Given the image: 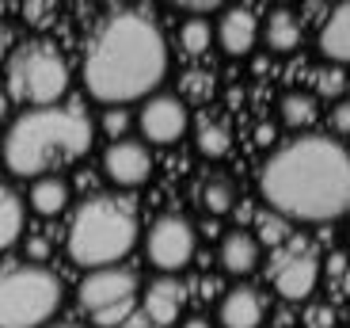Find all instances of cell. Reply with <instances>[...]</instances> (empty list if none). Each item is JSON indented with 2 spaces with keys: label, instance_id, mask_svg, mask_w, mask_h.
Listing matches in <instances>:
<instances>
[{
  "label": "cell",
  "instance_id": "1",
  "mask_svg": "<svg viewBox=\"0 0 350 328\" xmlns=\"http://www.w3.org/2000/svg\"><path fill=\"white\" fill-rule=\"evenodd\" d=\"M259 195L282 222H335L350 206V153L339 138L297 134L274 145L259 172Z\"/></svg>",
  "mask_w": 350,
  "mask_h": 328
},
{
  "label": "cell",
  "instance_id": "2",
  "mask_svg": "<svg viewBox=\"0 0 350 328\" xmlns=\"http://www.w3.org/2000/svg\"><path fill=\"white\" fill-rule=\"evenodd\" d=\"M167 77V42L145 12H114L84 50V88L107 107L157 96Z\"/></svg>",
  "mask_w": 350,
  "mask_h": 328
},
{
  "label": "cell",
  "instance_id": "3",
  "mask_svg": "<svg viewBox=\"0 0 350 328\" xmlns=\"http://www.w3.org/2000/svg\"><path fill=\"white\" fill-rule=\"evenodd\" d=\"M92 138L96 130L77 107H31L8 126L0 142V157H4V168L19 179L57 176V168L88 157Z\"/></svg>",
  "mask_w": 350,
  "mask_h": 328
},
{
  "label": "cell",
  "instance_id": "4",
  "mask_svg": "<svg viewBox=\"0 0 350 328\" xmlns=\"http://www.w3.org/2000/svg\"><path fill=\"white\" fill-rule=\"evenodd\" d=\"M137 244V214L126 199L114 195H92L77 206L65 233V252L72 264L96 271V267H114L130 256Z\"/></svg>",
  "mask_w": 350,
  "mask_h": 328
},
{
  "label": "cell",
  "instance_id": "5",
  "mask_svg": "<svg viewBox=\"0 0 350 328\" xmlns=\"http://www.w3.org/2000/svg\"><path fill=\"white\" fill-rule=\"evenodd\" d=\"M65 286L46 264L0 267V328H46L62 310Z\"/></svg>",
  "mask_w": 350,
  "mask_h": 328
},
{
  "label": "cell",
  "instance_id": "6",
  "mask_svg": "<svg viewBox=\"0 0 350 328\" xmlns=\"http://www.w3.org/2000/svg\"><path fill=\"white\" fill-rule=\"evenodd\" d=\"M8 99L31 107H53L69 92V62L46 38H31L8 53Z\"/></svg>",
  "mask_w": 350,
  "mask_h": 328
},
{
  "label": "cell",
  "instance_id": "7",
  "mask_svg": "<svg viewBox=\"0 0 350 328\" xmlns=\"http://www.w3.org/2000/svg\"><path fill=\"white\" fill-rule=\"evenodd\" d=\"M77 302L88 317L103 328H114L130 317L133 302H137V275L130 267H96L80 279Z\"/></svg>",
  "mask_w": 350,
  "mask_h": 328
},
{
  "label": "cell",
  "instance_id": "8",
  "mask_svg": "<svg viewBox=\"0 0 350 328\" xmlns=\"http://www.w3.org/2000/svg\"><path fill=\"white\" fill-rule=\"evenodd\" d=\"M194 252H198V233L179 214H160L157 222L149 225V233H145V256L164 275L183 271L194 260Z\"/></svg>",
  "mask_w": 350,
  "mask_h": 328
},
{
  "label": "cell",
  "instance_id": "9",
  "mask_svg": "<svg viewBox=\"0 0 350 328\" xmlns=\"http://www.w3.org/2000/svg\"><path fill=\"white\" fill-rule=\"evenodd\" d=\"M267 275H271V286L286 302H301L320 283V260L305 240H282L271 267H267Z\"/></svg>",
  "mask_w": 350,
  "mask_h": 328
},
{
  "label": "cell",
  "instance_id": "10",
  "mask_svg": "<svg viewBox=\"0 0 350 328\" xmlns=\"http://www.w3.org/2000/svg\"><path fill=\"white\" fill-rule=\"evenodd\" d=\"M141 142L145 145H175L183 142V134L191 130V107L172 92H157L141 107Z\"/></svg>",
  "mask_w": 350,
  "mask_h": 328
},
{
  "label": "cell",
  "instance_id": "11",
  "mask_svg": "<svg viewBox=\"0 0 350 328\" xmlns=\"http://www.w3.org/2000/svg\"><path fill=\"white\" fill-rule=\"evenodd\" d=\"M99 164H103V176L114 187H126V191L149 184V176H152V153L137 138H118V142H111L103 149Z\"/></svg>",
  "mask_w": 350,
  "mask_h": 328
},
{
  "label": "cell",
  "instance_id": "12",
  "mask_svg": "<svg viewBox=\"0 0 350 328\" xmlns=\"http://www.w3.org/2000/svg\"><path fill=\"white\" fill-rule=\"evenodd\" d=\"M213 42L228 53V58H244L259 42V19L252 8H225L213 27Z\"/></svg>",
  "mask_w": 350,
  "mask_h": 328
},
{
  "label": "cell",
  "instance_id": "13",
  "mask_svg": "<svg viewBox=\"0 0 350 328\" xmlns=\"http://www.w3.org/2000/svg\"><path fill=\"white\" fill-rule=\"evenodd\" d=\"M262 317H267V305H262V294L255 286H232L217 305L221 328H259Z\"/></svg>",
  "mask_w": 350,
  "mask_h": 328
},
{
  "label": "cell",
  "instance_id": "14",
  "mask_svg": "<svg viewBox=\"0 0 350 328\" xmlns=\"http://www.w3.org/2000/svg\"><path fill=\"white\" fill-rule=\"evenodd\" d=\"M259 260H262V244L255 240V233H247V229H228L225 237H221V244H217V264L225 267L228 275H237V279L252 275L255 267H259Z\"/></svg>",
  "mask_w": 350,
  "mask_h": 328
},
{
  "label": "cell",
  "instance_id": "15",
  "mask_svg": "<svg viewBox=\"0 0 350 328\" xmlns=\"http://www.w3.org/2000/svg\"><path fill=\"white\" fill-rule=\"evenodd\" d=\"M183 302H187V290H183V283L172 279V275H160L145 286V317L160 328L175 325V317L183 313Z\"/></svg>",
  "mask_w": 350,
  "mask_h": 328
},
{
  "label": "cell",
  "instance_id": "16",
  "mask_svg": "<svg viewBox=\"0 0 350 328\" xmlns=\"http://www.w3.org/2000/svg\"><path fill=\"white\" fill-rule=\"evenodd\" d=\"M69 199H72V187L65 176H38L31 179V191H27V206L38 218H57L69 206Z\"/></svg>",
  "mask_w": 350,
  "mask_h": 328
},
{
  "label": "cell",
  "instance_id": "17",
  "mask_svg": "<svg viewBox=\"0 0 350 328\" xmlns=\"http://www.w3.org/2000/svg\"><path fill=\"white\" fill-rule=\"evenodd\" d=\"M316 50L324 62H335V65H347L350 62V8L339 4L332 12L324 27H320V38H316Z\"/></svg>",
  "mask_w": 350,
  "mask_h": 328
},
{
  "label": "cell",
  "instance_id": "18",
  "mask_svg": "<svg viewBox=\"0 0 350 328\" xmlns=\"http://www.w3.org/2000/svg\"><path fill=\"white\" fill-rule=\"evenodd\" d=\"M23 225H27L23 195H16L12 187H0V252H8L12 244H19Z\"/></svg>",
  "mask_w": 350,
  "mask_h": 328
},
{
  "label": "cell",
  "instance_id": "19",
  "mask_svg": "<svg viewBox=\"0 0 350 328\" xmlns=\"http://www.w3.org/2000/svg\"><path fill=\"white\" fill-rule=\"evenodd\" d=\"M194 145H198V153L206 160H221L232 149V130H228V123H221V118L202 115L198 123H194Z\"/></svg>",
  "mask_w": 350,
  "mask_h": 328
},
{
  "label": "cell",
  "instance_id": "20",
  "mask_svg": "<svg viewBox=\"0 0 350 328\" xmlns=\"http://www.w3.org/2000/svg\"><path fill=\"white\" fill-rule=\"evenodd\" d=\"M267 46L274 53H293L301 46V19L289 8L267 12Z\"/></svg>",
  "mask_w": 350,
  "mask_h": 328
},
{
  "label": "cell",
  "instance_id": "21",
  "mask_svg": "<svg viewBox=\"0 0 350 328\" xmlns=\"http://www.w3.org/2000/svg\"><path fill=\"white\" fill-rule=\"evenodd\" d=\"M198 203L206 214H213V218H221V214H228L232 206H237V184L225 176V172H213V176L202 179L198 187Z\"/></svg>",
  "mask_w": 350,
  "mask_h": 328
},
{
  "label": "cell",
  "instance_id": "22",
  "mask_svg": "<svg viewBox=\"0 0 350 328\" xmlns=\"http://www.w3.org/2000/svg\"><path fill=\"white\" fill-rule=\"evenodd\" d=\"M278 118L289 130L312 126L316 123V96H308V92H286V96L278 99Z\"/></svg>",
  "mask_w": 350,
  "mask_h": 328
},
{
  "label": "cell",
  "instance_id": "23",
  "mask_svg": "<svg viewBox=\"0 0 350 328\" xmlns=\"http://www.w3.org/2000/svg\"><path fill=\"white\" fill-rule=\"evenodd\" d=\"M179 46H183V53H191V58H202V53L213 46L210 19H187V23L179 27Z\"/></svg>",
  "mask_w": 350,
  "mask_h": 328
},
{
  "label": "cell",
  "instance_id": "24",
  "mask_svg": "<svg viewBox=\"0 0 350 328\" xmlns=\"http://www.w3.org/2000/svg\"><path fill=\"white\" fill-rule=\"evenodd\" d=\"M213 96V73L206 69H191L183 80H179V99H191V103H206Z\"/></svg>",
  "mask_w": 350,
  "mask_h": 328
},
{
  "label": "cell",
  "instance_id": "25",
  "mask_svg": "<svg viewBox=\"0 0 350 328\" xmlns=\"http://www.w3.org/2000/svg\"><path fill=\"white\" fill-rule=\"evenodd\" d=\"M130 123H133V118H130V111H126V107H107L103 123H99V126H103V134L111 138V142H118V138H126Z\"/></svg>",
  "mask_w": 350,
  "mask_h": 328
},
{
  "label": "cell",
  "instance_id": "26",
  "mask_svg": "<svg viewBox=\"0 0 350 328\" xmlns=\"http://www.w3.org/2000/svg\"><path fill=\"white\" fill-rule=\"evenodd\" d=\"M23 256H27V264H46V260L53 256L50 237H46V233H27L23 237Z\"/></svg>",
  "mask_w": 350,
  "mask_h": 328
},
{
  "label": "cell",
  "instance_id": "27",
  "mask_svg": "<svg viewBox=\"0 0 350 328\" xmlns=\"http://www.w3.org/2000/svg\"><path fill=\"white\" fill-rule=\"evenodd\" d=\"M255 233H259V237H255L259 244L267 240V244H274V249H278L282 240H286V222H282L278 214H271V218H267V214H259V229H255Z\"/></svg>",
  "mask_w": 350,
  "mask_h": 328
},
{
  "label": "cell",
  "instance_id": "28",
  "mask_svg": "<svg viewBox=\"0 0 350 328\" xmlns=\"http://www.w3.org/2000/svg\"><path fill=\"white\" fill-rule=\"evenodd\" d=\"M305 328H335V310L327 302H316L305 310Z\"/></svg>",
  "mask_w": 350,
  "mask_h": 328
},
{
  "label": "cell",
  "instance_id": "29",
  "mask_svg": "<svg viewBox=\"0 0 350 328\" xmlns=\"http://www.w3.org/2000/svg\"><path fill=\"white\" fill-rule=\"evenodd\" d=\"M316 88H320V96H342V92H347V77H342L339 69L320 73V77H316Z\"/></svg>",
  "mask_w": 350,
  "mask_h": 328
},
{
  "label": "cell",
  "instance_id": "30",
  "mask_svg": "<svg viewBox=\"0 0 350 328\" xmlns=\"http://www.w3.org/2000/svg\"><path fill=\"white\" fill-rule=\"evenodd\" d=\"M347 111H350L347 103H339V107H335V138H339V142L347 138V123H350V115H347Z\"/></svg>",
  "mask_w": 350,
  "mask_h": 328
},
{
  "label": "cell",
  "instance_id": "31",
  "mask_svg": "<svg viewBox=\"0 0 350 328\" xmlns=\"http://www.w3.org/2000/svg\"><path fill=\"white\" fill-rule=\"evenodd\" d=\"M274 138H278V130H274L271 123L255 126V142H259V145H274Z\"/></svg>",
  "mask_w": 350,
  "mask_h": 328
},
{
  "label": "cell",
  "instance_id": "32",
  "mask_svg": "<svg viewBox=\"0 0 350 328\" xmlns=\"http://www.w3.org/2000/svg\"><path fill=\"white\" fill-rule=\"evenodd\" d=\"M8 62V27L0 23V65Z\"/></svg>",
  "mask_w": 350,
  "mask_h": 328
},
{
  "label": "cell",
  "instance_id": "33",
  "mask_svg": "<svg viewBox=\"0 0 350 328\" xmlns=\"http://www.w3.org/2000/svg\"><path fill=\"white\" fill-rule=\"evenodd\" d=\"M187 12H194V16H206V12H217V4H183Z\"/></svg>",
  "mask_w": 350,
  "mask_h": 328
},
{
  "label": "cell",
  "instance_id": "34",
  "mask_svg": "<svg viewBox=\"0 0 350 328\" xmlns=\"http://www.w3.org/2000/svg\"><path fill=\"white\" fill-rule=\"evenodd\" d=\"M179 328H213V325H210V320H206V317H187V320H183V325H179Z\"/></svg>",
  "mask_w": 350,
  "mask_h": 328
},
{
  "label": "cell",
  "instance_id": "35",
  "mask_svg": "<svg viewBox=\"0 0 350 328\" xmlns=\"http://www.w3.org/2000/svg\"><path fill=\"white\" fill-rule=\"evenodd\" d=\"M8 107H12V99H8V92L0 88V123H4V118H8Z\"/></svg>",
  "mask_w": 350,
  "mask_h": 328
},
{
  "label": "cell",
  "instance_id": "36",
  "mask_svg": "<svg viewBox=\"0 0 350 328\" xmlns=\"http://www.w3.org/2000/svg\"><path fill=\"white\" fill-rule=\"evenodd\" d=\"M46 328H80V325H46Z\"/></svg>",
  "mask_w": 350,
  "mask_h": 328
},
{
  "label": "cell",
  "instance_id": "37",
  "mask_svg": "<svg viewBox=\"0 0 350 328\" xmlns=\"http://www.w3.org/2000/svg\"><path fill=\"white\" fill-rule=\"evenodd\" d=\"M126 328H137V325H126Z\"/></svg>",
  "mask_w": 350,
  "mask_h": 328
}]
</instances>
